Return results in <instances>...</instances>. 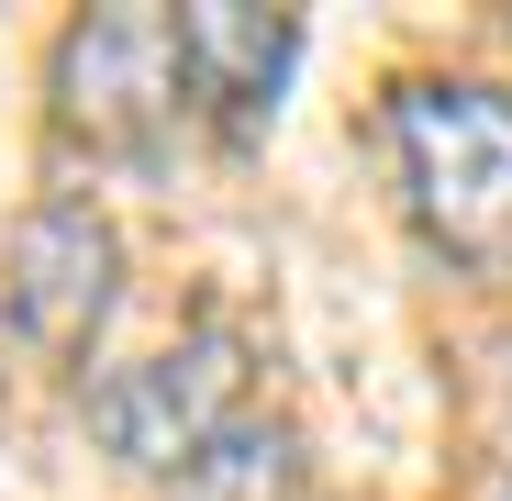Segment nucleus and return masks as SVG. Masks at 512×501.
I'll return each mask as SVG.
<instances>
[{"label":"nucleus","mask_w":512,"mask_h":501,"mask_svg":"<svg viewBox=\"0 0 512 501\" xmlns=\"http://www.w3.org/2000/svg\"><path fill=\"white\" fill-rule=\"evenodd\" d=\"M390 145H401L412 223L457 268L512 279V90H490V78H412L390 101Z\"/></svg>","instance_id":"f257e3e1"},{"label":"nucleus","mask_w":512,"mask_h":501,"mask_svg":"<svg viewBox=\"0 0 512 501\" xmlns=\"http://www.w3.org/2000/svg\"><path fill=\"white\" fill-rule=\"evenodd\" d=\"M234 424H245V334H223V323L179 334V346H156V357H134L90 390V435L123 468H179L190 479Z\"/></svg>","instance_id":"f03ea898"},{"label":"nucleus","mask_w":512,"mask_h":501,"mask_svg":"<svg viewBox=\"0 0 512 501\" xmlns=\"http://www.w3.org/2000/svg\"><path fill=\"white\" fill-rule=\"evenodd\" d=\"M179 101H190L179 12L123 0V12L67 23V45H56V123H67L78 145H101V156H156L167 123H179Z\"/></svg>","instance_id":"7ed1b4c3"},{"label":"nucleus","mask_w":512,"mask_h":501,"mask_svg":"<svg viewBox=\"0 0 512 501\" xmlns=\"http://www.w3.org/2000/svg\"><path fill=\"white\" fill-rule=\"evenodd\" d=\"M123 301V234L90 212V201H34L23 234H12V268H0V312L34 357H90L101 323Z\"/></svg>","instance_id":"20e7f679"},{"label":"nucleus","mask_w":512,"mask_h":501,"mask_svg":"<svg viewBox=\"0 0 512 501\" xmlns=\"http://www.w3.org/2000/svg\"><path fill=\"white\" fill-rule=\"evenodd\" d=\"M179 67H190V101L212 112V134H256L279 112L290 67H301V23L290 12H256V0H190L179 12Z\"/></svg>","instance_id":"39448f33"},{"label":"nucleus","mask_w":512,"mask_h":501,"mask_svg":"<svg viewBox=\"0 0 512 501\" xmlns=\"http://www.w3.org/2000/svg\"><path fill=\"white\" fill-rule=\"evenodd\" d=\"M179 501H301V435L245 412V424L179 479Z\"/></svg>","instance_id":"423d86ee"},{"label":"nucleus","mask_w":512,"mask_h":501,"mask_svg":"<svg viewBox=\"0 0 512 501\" xmlns=\"http://www.w3.org/2000/svg\"><path fill=\"white\" fill-rule=\"evenodd\" d=\"M490 501H512V479H501V490H490Z\"/></svg>","instance_id":"0eeeda50"}]
</instances>
